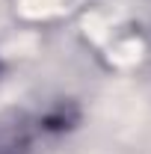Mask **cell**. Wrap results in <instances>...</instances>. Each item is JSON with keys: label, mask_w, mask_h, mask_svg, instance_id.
<instances>
[{"label": "cell", "mask_w": 151, "mask_h": 154, "mask_svg": "<svg viewBox=\"0 0 151 154\" xmlns=\"http://www.w3.org/2000/svg\"><path fill=\"white\" fill-rule=\"evenodd\" d=\"M74 113L57 110V113L45 116H18L9 122H0V154H33L36 151V139L48 134H59L65 128H71Z\"/></svg>", "instance_id": "1"}]
</instances>
